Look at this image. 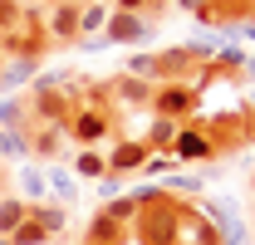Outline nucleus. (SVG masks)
<instances>
[{
  "instance_id": "nucleus-9",
  "label": "nucleus",
  "mask_w": 255,
  "mask_h": 245,
  "mask_svg": "<svg viewBox=\"0 0 255 245\" xmlns=\"http://www.w3.org/2000/svg\"><path fill=\"white\" fill-rule=\"evenodd\" d=\"M147 157H152V147H147L142 137H118V142H113V152H108V177L142 172V167H147Z\"/></svg>"
},
{
  "instance_id": "nucleus-10",
  "label": "nucleus",
  "mask_w": 255,
  "mask_h": 245,
  "mask_svg": "<svg viewBox=\"0 0 255 245\" xmlns=\"http://www.w3.org/2000/svg\"><path fill=\"white\" fill-rule=\"evenodd\" d=\"M84 241H89V245H128V241H132V226L113 221V216L98 206L94 221H89V231H84Z\"/></svg>"
},
{
  "instance_id": "nucleus-20",
  "label": "nucleus",
  "mask_w": 255,
  "mask_h": 245,
  "mask_svg": "<svg viewBox=\"0 0 255 245\" xmlns=\"http://www.w3.org/2000/svg\"><path fill=\"white\" fill-rule=\"evenodd\" d=\"M25 152H30V137H25V132L0 127V157H25Z\"/></svg>"
},
{
  "instance_id": "nucleus-1",
  "label": "nucleus",
  "mask_w": 255,
  "mask_h": 245,
  "mask_svg": "<svg viewBox=\"0 0 255 245\" xmlns=\"http://www.w3.org/2000/svg\"><path fill=\"white\" fill-rule=\"evenodd\" d=\"M113 127H118V108L108 103L103 84L79 93V108H74V118L64 122L69 142H79V147H98V142H108V137H113Z\"/></svg>"
},
{
  "instance_id": "nucleus-14",
  "label": "nucleus",
  "mask_w": 255,
  "mask_h": 245,
  "mask_svg": "<svg viewBox=\"0 0 255 245\" xmlns=\"http://www.w3.org/2000/svg\"><path fill=\"white\" fill-rule=\"evenodd\" d=\"M74 172H79L84 182H103V177H108V157L98 152V147H79V152H74Z\"/></svg>"
},
{
  "instance_id": "nucleus-12",
  "label": "nucleus",
  "mask_w": 255,
  "mask_h": 245,
  "mask_svg": "<svg viewBox=\"0 0 255 245\" xmlns=\"http://www.w3.org/2000/svg\"><path fill=\"white\" fill-rule=\"evenodd\" d=\"M108 20H113V5H108V0H84V5H79V34H84V39H103Z\"/></svg>"
},
{
  "instance_id": "nucleus-25",
  "label": "nucleus",
  "mask_w": 255,
  "mask_h": 245,
  "mask_svg": "<svg viewBox=\"0 0 255 245\" xmlns=\"http://www.w3.org/2000/svg\"><path fill=\"white\" fill-rule=\"evenodd\" d=\"M49 5H59V0H30V10H49Z\"/></svg>"
},
{
  "instance_id": "nucleus-5",
  "label": "nucleus",
  "mask_w": 255,
  "mask_h": 245,
  "mask_svg": "<svg viewBox=\"0 0 255 245\" xmlns=\"http://www.w3.org/2000/svg\"><path fill=\"white\" fill-rule=\"evenodd\" d=\"M201 89L206 84H157V98H152V113L172 122H191L196 103H201Z\"/></svg>"
},
{
  "instance_id": "nucleus-7",
  "label": "nucleus",
  "mask_w": 255,
  "mask_h": 245,
  "mask_svg": "<svg viewBox=\"0 0 255 245\" xmlns=\"http://www.w3.org/2000/svg\"><path fill=\"white\" fill-rule=\"evenodd\" d=\"M44 30H49V44H79L84 34H79V0H59V5H49L44 10Z\"/></svg>"
},
{
  "instance_id": "nucleus-3",
  "label": "nucleus",
  "mask_w": 255,
  "mask_h": 245,
  "mask_svg": "<svg viewBox=\"0 0 255 245\" xmlns=\"http://www.w3.org/2000/svg\"><path fill=\"white\" fill-rule=\"evenodd\" d=\"M44 49H54V44H49V30H44V15L25 5L20 25L0 34V54H10V59H34V64H39V54H44Z\"/></svg>"
},
{
  "instance_id": "nucleus-17",
  "label": "nucleus",
  "mask_w": 255,
  "mask_h": 245,
  "mask_svg": "<svg viewBox=\"0 0 255 245\" xmlns=\"http://www.w3.org/2000/svg\"><path fill=\"white\" fill-rule=\"evenodd\" d=\"M182 10H191L201 25H221V0H177Z\"/></svg>"
},
{
  "instance_id": "nucleus-13",
  "label": "nucleus",
  "mask_w": 255,
  "mask_h": 245,
  "mask_svg": "<svg viewBox=\"0 0 255 245\" xmlns=\"http://www.w3.org/2000/svg\"><path fill=\"white\" fill-rule=\"evenodd\" d=\"M25 221H30V201H25V196H15V191L0 196V241H10Z\"/></svg>"
},
{
  "instance_id": "nucleus-15",
  "label": "nucleus",
  "mask_w": 255,
  "mask_h": 245,
  "mask_svg": "<svg viewBox=\"0 0 255 245\" xmlns=\"http://www.w3.org/2000/svg\"><path fill=\"white\" fill-rule=\"evenodd\" d=\"M177 132H182V122H172V118H157V113H152V127H147V137H142V142H147L152 152H172Z\"/></svg>"
},
{
  "instance_id": "nucleus-19",
  "label": "nucleus",
  "mask_w": 255,
  "mask_h": 245,
  "mask_svg": "<svg viewBox=\"0 0 255 245\" xmlns=\"http://www.w3.org/2000/svg\"><path fill=\"white\" fill-rule=\"evenodd\" d=\"M30 74H34V59H10L0 69V89H15V84H25Z\"/></svg>"
},
{
  "instance_id": "nucleus-26",
  "label": "nucleus",
  "mask_w": 255,
  "mask_h": 245,
  "mask_svg": "<svg viewBox=\"0 0 255 245\" xmlns=\"http://www.w3.org/2000/svg\"><path fill=\"white\" fill-rule=\"evenodd\" d=\"M251 74H255V59H251Z\"/></svg>"
},
{
  "instance_id": "nucleus-29",
  "label": "nucleus",
  "mask_w": 255,
  "mask_h": 245,
  "mask_svg": "<svg viewBox=\"0 0 255 245\" xmlns=\"http://www.w3.org/2000/svg\"><path fill=\"white\" fill-rule=\"evenodd\" d=\"M79 5H84V0H79Z\"/></svg>"
},
{
  "instance_id": "nucleus-27",
  "label": "nucleus",
  "mask_w": 255,
  "mask_h": 245,
  "mask_svg": "<svg viewBox=\"0 0 255 245\" xmlns=\"http://www.w3.org/2000/svg\"><path fill=\"white\" fill-rule=\"evenodd\" d=\"M0 245H10V241H0Z\"/></svg>"
},
{
  "instance_id": "nucleus-21",
  "label": "nucleus",
  "mask_w": 255,
  "mask_h": 245,
  "mask_svg": "<svg viewBox=\"0 0 255 245\" xmlns=\"http://www.w3.org/2000/svg\"><path fill=\"white\" fill-rule=\"evenodd\" d=\"M103 211L113 216V221H123V226H132L137 221V201L132 196H118V201H103Z\"/></svg>"
},
{
  "instance_id": "nucleus-28",
  "label": "nucleus",
  "mask_w": 255,
  "mask_h": 245,
  "mask_svg": "<svg viewBox=\"0 0 255 245\" xmlns=\"http://www.w3.org/2000/svg\"><path fill=\"white\" fill-rule=\"evenodd\" d=\"M79 245H89V241H79Z\"/></svg>"
},
{
  "instance_id": "nucleus-24",
  "label": "nucleus",
  "mask_w": 255,
  "mask_h": 245,
  "mask_svg": "<svg viewBox=\"0 0 255 245\" xmlns=\"http://www.w3.org/2000/svg\"><path fill=\"white\" fill-rule=\"evenodd\" d=\"M0 196H10V172H5V162H0Z\"/></svg>"
},
{
  "instance_id": "nucleus-16",
  "label": "nucleus",
  "mask_w": 255,
  "mask_h": 245,
  "mask_svg": "<svg viewBox=\"0 0 255 245\" xmlns=\"http://www.w3.org/2000/svg\"><path fill=\"white\" fill-rule=\"evenodd\" d=\"M30 216L39 221V226H44V231H49V236H54V241H59V236H64V226H69L64 206H54V201H30Z\"/></svg>"
},
{
  "instance_id": "nucleus-6",
  "label": "nucleus",
  "mask_w": 255,
  "mask_h": 245,
  "mask_svg": "<svg viewBox=\"0 0 255 245\" xmlns=\"http://www.w3.org/2000/svg\"><path fill=\"white\" fill-rule=\"evenodd\" d=\"M172 157H177L182 167H191V162L221 157V147H216V137H211L206 122H182V132H177V142H172Z\"/></svg>"
},
{
  "instance_id": "nucleus-11",
  "label": "nucleus",
  "mask_w": 255,
  "mask_h": 245,
  "mask_svg": "<svg viewBox=\"0 0 255 245\" xmlns=\"http://www.w3.org/2000/svg\"><path fill=\"white\" fill-rule=\"evenodd\" d=\"M69 152V132L64 127H30V157L34 162H59Z\"/></svg>"
},
{
  "instance_id": "nucleus-8",
  "label": "nucleus",
  "mask_w": 255,
  "mask_h": 245,
  "mask_svg": "<svg viewBox=\"0 0 255 245\" xmlns=\"http://www.w3.org/2000/svg\"><path fill=\"white\" fill-rule=\"evenodd\" d=\"M152 39V20L147 15H123V10H113V20H108V30H103V44H147Z\"/></svg>"
},
{
  "instance_id": "nucleus-23",
  "label": "nucleus",
  "mask_w": 255,
  "mask_h": 245,
  "mask_svg": "<svg viewBox=\"0 0 255 245\" xmlns=\"http://www.w3.org/2000/svg\"><path fill=\"white\" fill-rule=\"evenodd\" d=\"M167 167H177V157H172V152H152L142 172H152V177H157V172H167Z\"/></svg>"
},
{
  "instance_id": "nucleus-2",
  "label": "nucleus",
  "mask_w": 255,
  "mask_h": 245,
  "mask_svg": "<svg viewBox=\"0 0 255 245\" xmlns=\"http://www.w3.org/2000/svg\"><path fill=\"white\" fill-rule=\"evenodd\" d=\"M182 216H187V201H177L172 191H162L137 206V221H132V236L142 245H182Z\"/></svg>"
},
{
  "instance_id": "nucleus-22",
  "label": "nucleus",
  "mask_w": 255,
  "mask_h": 245,
  "mask_svg": "<svg viewBox=\"0 0 255 245\" xmlns=\"http://www.w3.org/2000/svg\"><path fill=\"white\" fill-rule=\"evenodd\" d=\"M20 15H25V5H20V0H0V34L15 30V25H20Z\"/></svg>"
},
{
  "instance_id": "nucleus-4",
  "label": "nucleus",
  "mask_w": 255,
  "mask_h": 245,
  "mask_svg": "<svg viewBox=\"0 0 255 245\" xmlns=\"http://www.w3.org/2000/svg\"><path fill=\"white\" fill-rule=\"evenodd\" d=\"M103 93H108V103L113 108H123V113H152V98H157V84H147V79H132V74H113L108 84H103Z\"/></svg>"
},
{
  "instance_id": "nucleus-18",
  "label": "nucleus",
  "mask_w": 255,
  "mask_h": 245,
  "mask_svg": "<svg viewBox=\"0 0 255 245\" xmlns=\"http://www.w3.org/2000/svg\"><path fill=\"white\" fill-rule=\"evenodd\" d=\"M49 241H54V236H49V231H44L34 216L20 226V231H15V236H10V245H49Z\"/></svg>"
}]
</instances>
